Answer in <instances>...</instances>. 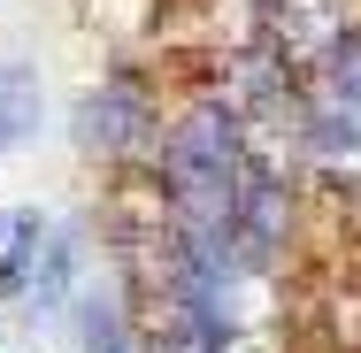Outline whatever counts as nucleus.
Returning a JSON list of instances; mask_svg holds the SVG:
<instances>
[{
    "label": "nucleus",
    "mask_w": 361,
    "mask_h": 353,
    "mask_svg": "<svg viewBox=\"0 0 361 353\" xmlns=\"http://www.w3.org/2000/svg\"><path fill=\"white\" fill-rule=\"evenodd\" d=\"M70 292H77V230L47 215V230H39V261H31V292H23V299H31V307H62Z\"/></svg>",
    "instance_id": "39448f33"
},
{
    "label": "nucleus",
    "mask_w": 361,
    "mask_h": 353,
    "mask_svg": "<svg viewBox=\"0 0 361 353\" xmlns=\"http://www.w3.org/2000/svg\"><path fill=\"white\" fill-rule=\"evenodd\" d=\"M70 315H77V353H131L139 330H131V307L116 284H85L70 292Z\"/></svg>",
    "instance_id": "20e7f679"
},
{
    "label": "nucleus",
    "mask_w": 361,
    "mask_h": 353,
    "mask_svg": "<svg viewBox=\"0 0 361 353\" xmlns=\"http://www.w3.org/2000/svg\"><path fill=\"white\" fill-rule=\"evenodd\" d=\"M70 139L77 154H92V161H154V139H161V108H154V92H146L139 77H100V85H85V100L70 108Z\"/></svg>",
    "instance_id": "f257e3e1"
},
{
    "label": "nucleus",
    "mask_w": 361,
    "mask_h": 353,
    "mask_svg": "<svg viewBox=\"0 0 361 353\" xmlns=\"http://www.w3.org/2000/svg\"><path fill=\"white\" fill-rule=\"evenodd\" d=\"M0 246H8V215H0Z\"/></svg>",
    "instance_id": "423d86ee"
},
{
    "label": "nucleus",
    "mask_w": 361,
    "mask_h": 353,
    "mask_svg": "<svg viewBox=\"0 0 361 353\" xmlns=\"http://www.w3.org/2000/svg\"><path fill=\"white\" fill-rule=\"evenodd\" d=\"M262 16H269L262 39H269V54H277L292 77H315V70H323V62L361 31V16L346 8V0H269Z\"/></svg>",
    "instance_id": "f03ea898"
},
{
    "label": "nucleus",
    "mask_w": 361,
    "mask_h": 353,
    "mask_svg": "<svg viewBox=\"0 0 361 353\" xmlns=\"http://www.w3.org/2000/svg\"><path fill=\"white\" fill-rule=\"evenodd\" d=\"M47 131V77L23 54H0V154L31 146Z\"/></svg>",
    "instance_id": "7ed1b4c3"
},
{
    "label": "nucleus",
    "mask_w": 361,
    "mask_h": 353,
    "mask_svg": "<svg viewBox=\"0 0 361 353\" xmlns=\"http://www.w3.org/2000/svg\"><path fill=\"white\" fill-rule=\"evenodd\" d=\"M254 8H269V0H254Z\"/></svg>",
    "instance_id": "0eeeda50"
}]
</instances>
